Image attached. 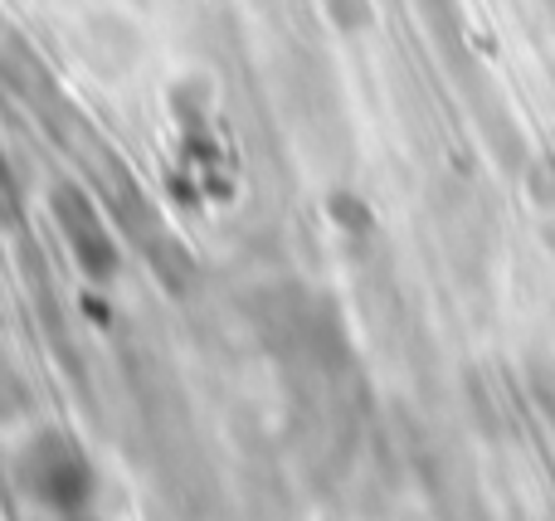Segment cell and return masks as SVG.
<instances>
[{"instance_id":"1","label":"cell","mask_w":555,"mask_h":521,"mask_svg":"<svg viewBox=\"0 0 555 521\" xmlns=\"http://www.w3.org/2000/svg\"><path fill=\"white\" fill-rule=\"evenodd\" d=\"M20 473H25L29 493L44 507H54V512H78V507H88V497H93V468H88L83 448L68 434H54V429L29 439Z\"/></svg>"},{"instance_id":"2","label":"cell","mask_w":555,"mask_h":521,"mask_svg":"<svg viewBox=\"0 0 555 521\" xmlns=\"http://www.w3.org/2000/svg\"><path fill=\"white\" fill-rule=\"evenodd\" d=\"M54 220L64 224V239H68V249H74L78 269H83L93 283L113 278L117 253H113V239H107V230H103L98 205L88 200L83 191H74V185H59L54 191Z\"/></svg>"},{"instance_id":"3","label":"cell","mask_w":555,"mask_h":521,"mask_svg":"<svg viewBox=\"0 0 555 521\" xmlns=\"http://www.w3.org/2000/svg\"><path fill=\"white\" fill-rule=\"evenodd\" d=\"M332 10H336V19H341V25H361V0H332Z\"/></svg>"}]
</instances>
